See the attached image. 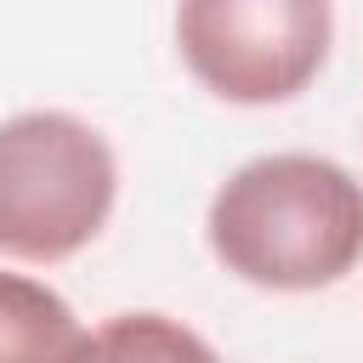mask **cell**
Wrapping results in <instances>:
<instances>
[{"label": "cell", "mask_w": 363, "mask_h": 363, "mask_svg": "<svg viewBox=\"0 0 363 363\" xmlns=\"http://www.w3.org/2000/svg\"><path fill=\"white\" fill-rule=\"evenodd\" d=\"M204 238L255 289H329L363 261V182L323 153H261L216 187Z\"/></svg>", "instance_id": "cell-1"}, {"label": "cell", "mask_w": 363, "mask_h": 363, "mask_svg": "<svg viewBox=\"0 0 363 363\" xmlns=\"http://www.w3.org/2000/svg\"><path fill=\"white\" fill-rule=\"evenodd\" d=\"M91 329L74 306L23 272H0V363H85Z\"/></svg>", "instance_id": "cell-4"}, {"label": "cell", "mask_w": 363, "mask_h": 363, "mask_svg": "<svg viewBox=\"0 0 363 363\" xmlns=\"http://www.w3.org/2000/svg\"><path fill=\"white\" fill-rule=\"evenodd\" d=\"M85 363H221L204 335L164 312H119L102 329H91Z\"/></svg>", "instance_id": "cell-5"}, {"label": "cell", "mask_w": 363, "mask_h": 363, "mask_svg": "<svg viewBox=\"0 0 363 363\" xmlns=\"http://www.w3.org/2000/svg\"><path fill=\"white\" fill-rule=\"evenodd\" d=\"M335 45L329 0H176V51L187 74L233 108L301 96Z\"/></svg>", "instance_id": "cell-3"}, {"label": "cell", "mask_w": 363, "mask_h": 363, "mask_svg": "<svg viewBox=\"0 0 363 363\" xmlns=\"http://www.w3.org/2000/svg\"><path fill=\"white\" fill-rule=\"evenodd\" d=\"M119 159L108 136L62 108L0 119V255L68 261L113 216Z\"/></svg>", "instance_id": "cell-2"}]
</instances>
